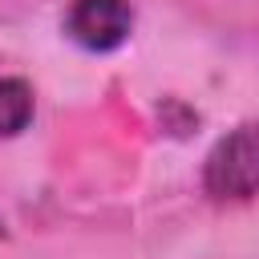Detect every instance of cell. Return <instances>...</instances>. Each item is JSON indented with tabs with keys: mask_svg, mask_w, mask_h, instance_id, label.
I'll list each match as a JSON object with an SVG mask.
<instances>
[{
	"mask_svg": "<svg viewBox=\"0 0 259 259\" xmlns=\"http://www.w3.org/2000/svg\"><path fill=\"white\" fill-rule=\"evenodd\" d=\"M4 235H8V227H4V219H0V239H4Z\"/></svg>",
	"mask_w": 259,
	"mask_h": 259,
	"instance_id": "4",
	"label": "cell"
},
{
	"mask_svg": "<svg viewBox=\"0 0 259 259\" xmlns=\"http://www.w3.org/2000/svg\"><path fill=\"white\" fill-rule=\"evenodd\" d=\"M36 113L32 85L24 77H0V138H16L28 130Z\"/></svg>",
	"mask_w": 259,
	"mask_h": 259,
	"instance_id": "3",
	"label": "cell"
},
{
	"mask_svg": "<svg viewBox=\"0 0 259 259\" xmlns=\"http://www.w3.org/2000/svg\"><path fill=\"white\" fill-rule=\"evenodd\" d=\"M134 32L130 0H73L65 8V36L85 53H113Z\"/></svg>",
	"mask_w": 259,
	"mask_h": 259,
	"instance_id": "2",
	"label": "cell"
},
{
	"mask_svg": "<svg viewBox=\"0 0 259 259\" xmlns=\"http://www.w3.org/2000/svg\"><path fill=\"white\" fill-rule=\"evenodd\" d=\"M202 190L214 202L259 198V117L227 130L202 158Z\"/></svg>",
	"mask_w": 259,
	"mask_h": 259,
	"instance_id": "1",
	"label": "cell"
}]
</instances>
